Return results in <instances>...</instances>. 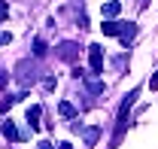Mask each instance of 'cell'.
Segmentation results:
<instances>
[{
	"instance_id": "20",
	"label": "cell",
	"mask_w": 158,
	"mask_h": 149,
	"mask_svg": "<svg viewBox=\"0 0 158 149\" xmlns=\"http://www.w3.org/2000/svg\"><path fill=\"white\" fill-rule=\"evenodd\" d=\"M58 149H73V146H70V143H58Z\"/></svg>"
},
{
	"instance_id": "10",
	"label": "cell",
	"mask_w": 158,
	"mask_h": 149,
	"mask_svg": "<svg viewBox=\"0 0 158 149\" xmlns=\"http://www.w3.org/2000/svg\"><path fill=\"white\" fill-rule=\"evenodd\" d=\"M58 113H61V119H73V116H76V107H73L70 100H61V104H58Z\"/></svg>"
},
{
	"instance_id": "21",
	"label": "cell",
	"mask_w": 158,
	"mask_h": 149,
	"mask_svg": "<svg viewBox=\"0 0 158 149\" xmlns=\"http://www.w3.org/2000/svg\"><path fill=\"white\" fill-rule=\"evenodd\" d=\"M140 6H149V0H140Z\"/></svg>"
},
{
	"instance_id": "11",
	"label": "cell",
	"mask_w": 158,
	"mask_h": 149,
	"mask_svg": "<svg viewBox=\"0 0 158 149\" xmlns=\"http://www.w3.org/2000/svg\"><path fill=\"white\" fill-rule=\"evenodd\" d=\"M49 55V46H46V40H34V58H46Z\"/></svg>"
},
{
	"instance_id": "19",
	"label": "cell",
	"mask_w": 158,
	"mask_h": 149,
	"mask_svg": "<svg viewBox=\"0 0 158 149\" xmlns=\"http://www.w3.org/2000/svg\"><path fill=\"white\" fill-rule=\"evenodd\" d=\"M37 149H52V143H46V140H43V143H40Z\"/></svg>"
},
{
	"instance_id": "9",
	"label": "cell",
	"mask_w": 158,
	"mask_h": 149,
	"mask_svg": "<svg viewBox=\"0 0 158 149\" xmlns=\"http://www.w3.org/2000/svg\"><path fill=\"white\" fill-rule=\"evenodd\" d=\"M134 37H137V24H134V21H128V24H125V31L118 34V40H122V43L128 46V43H131Z\"/></svg>"
},
{
	"instance_id": "14",
	"label": "cell",
	"mask_w": 158,
	"mask_h": 149,
	"mask_svg": "<svg viewBox=\"0 0 158 149\" xmlns=\"http://www.w3.org/2000/svg\"><path fill=\"white\" fill-rule=\"evenodd\" d=\"M73 76H76V79H85L88 73H85V67H73Z\"/></svg>"
},
{
	"instance_id": "15",
	"label": "cell",
	"mask_w": 158,
	"mask_h": 149,
	"mask_svg": "<svg viewBox=\"0 0 158 149\" xmlns=\"http://www.w3.org/2000/svg\"><path fill=\"white\" fill-rule=\"evenodd\" d=\"M6 82H9V73H6V70H0V88H6Z\"/></svg>"
},
{
	"instance_id": "13",
	"label": "cell",
	"mask_w": 158,
	"mask_h": 149,
	"mask_svg": "<svg viewBox=\"0 0 158 149\" xmlns=\"http://www.w3.org/2000/svg\"><path fill=\"white\" fill-rule=\"evenodd\" d=\"M98 137H100V128H88V131H85V143H88V146H91Z\"/></svg>"
},
{
	"instance_id": "4",
	"label": "cell",
	"mask_w": 158,
	"mask_h": 149,
	"mask_svg": "<svg viewBox=\"0 0 158 149\" xmlns=\"http://www.w3.org/2000/svg\"><path fill=\"white\" fill-rule=\"evenodd\" d=\"M100 31H103V37H118V34L125 31V21H116V19H103Z\"/></svg>"
},
{
	"instance_id": "17",
	"label": "cell",
	"mask_w": 158,
	"mask_h": 149,
	"mask_svg": "<svg viewBox=\"0 0 158 149\" xmlns=\"http://www.w3.org/2000/svg\"><path fill=\"white\" fill-rule=\"evenodd\" d=\"M9 40H12V34H0V46H6Z\"/></svg>"
},
{
	"instance_id": "12",
	"label": "cell",
	"mask_w": 158,
	"mask_h": 149,
	"mask_svg": "<svg viewBox=\"0 0 158 149\" xmlns=\"http://www.w3.org/2000/svg\"><path fill=\"white\" fill-rule=\"evenodd\" d=\"M21 97H24V94H19V97H12V94H6V97L0 100V113H6V110H9V107H12V104H19Z\"/></svg>"
},
{
	"instance_id": "1",
	"label": "cell",
	"mask_w": 158,
	"mask_h": 149,
	"mask_svg": "<svg viewBox=\"0 0 158 149\" xmlns=\"http://www.w3.org/2000/svg\"><path fill=\"white\" fill-rule=\"evenodd\" d=\"M15 73H19V82L24 88H31V85H37V76H40V67L34 61H19V67H15Z\"/></svg>"
},
{
	"instance_id": "3",
	"label": "cell",
	"mask_w": 158,
	"mask_h": 149,
	"mask_svg": "<svg viewBox=\"0 0 158 149\" xmlns=\"http://www.w3.org/2000/svg\"><path fill=\"white\" fill-rule=\"evenodd\" d=\"M88 64H91V73H94V76L103 73V49H100L98 43L88 46Z\"/></svg>"
},
{
	"instance_id": "2",
	"label": "cell",
	"mask_w": 158,
	"mask_h": 149,
	"mask_svg": "<svg viewBox=\"0 0 158 149\" xmlns=\"http://www.w3.org/2000/svg\"><path fill=\"white\" fill-rule=\"evenodd\" d=\"M55 52H58L61 61L73 64V61L79 58V46H76V43H70V40H64V43H58V46H55Z\"/></svg>"
},
{
	"instance_id": "18",
	"label": "cell",
	"mask_w": 158,
	"mask_h": 149,
	"mask_svg": "<svg viewBox=\"0 0 158 149\" xmlns=\"http://www.w3.org/2000/svg\"><path fill=\"white\" fill-rule=\"evenodd\" d=\"M0 19H6V0H0Z\"/></svg>"
},
{
	"instance_id": "8",
	"label": "cell",
	"mask_w": 158,
	"mask_h": 149,
	"mask_svg": "<svg viewBox=\"0 0 158 149\" xmlns=\"http://www.w3.org/2000/svg\"><path fill=\"white\" fill-rule=\"evenodd\" d=\"M100 12H103V19H116L118 12H122V3H118V0H110V3H103Z\"/></svg>"
},
{
	"instance_id": "16",
	"label": "cell",
	"mask_w": 158,
	"mask_h": 149,
	"mask_svg": "<svg viewBox=\"0 0 158 149\" xmlns=\"http://www.w3.org/2000/svg\"><path fill=\"white\" fill-rule=\"evenodd\" d=\"M149 88H152V92H155V88H158V70H155V73H152V79H149Z\"/></svg>"
},
{
	"instance_id": "7",
	"label": "cell",
	"mask_w": 158,
	"mask_h": 149,
	"mask_svg": "<svg viewBox=\"0 0 158 149\" xmlns=\"http://www.w3.org/2000/svg\"><path fill=\"white\" fill-rule=\"evenodd\" d=\"M40 119H43V107L34 104V107L27 110V125H31V128H40Z\"/></svg>"
},
{
	"instance_id": "6",
	"label": "cell",
	"mask_w": 158,
	"mask_h": 149,
	"mask_svg": "<svg viewBox=\"0 0 158 149\" xmlns=\"http://www.w3.org/2000/svg\"><path fill=\"white\" fill-rule=\"evenodd\" d=\"M82 82H85V92H88V94H103V82H100L94 73H91V76H85Z\"/></svg>"
},
{
	"instance_id": "5",
	"label": "cell",
	"mask_w": 158,
	"mask_h": 149,
	"mask_svg": "<svg viewBox=\"0 0 158 149\" xmlns=\"http://www.w3.org/2000/svg\"><path fill=\"white\" fill-rule=\"evenodd\" d=\"M0 137H6V140H12V143H15V140H24V134H21V131L15 128V122H9V119L0 125Z\"/></svg>"
}]
</instances>
